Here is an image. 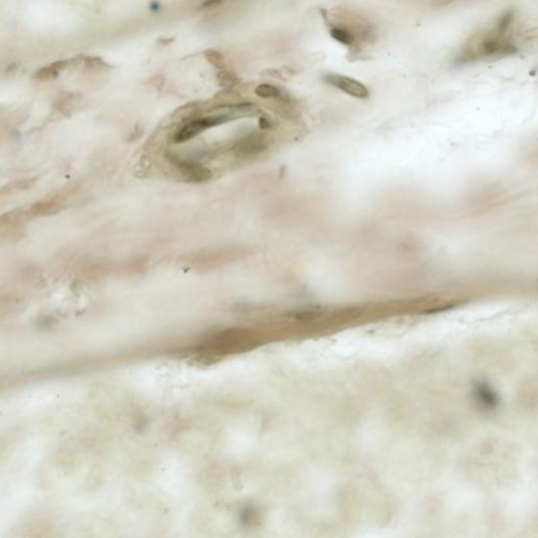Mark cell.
I'll use <instances>...</instances> for the list:
<instances>
[{
    "instance_id": "obj_4",
    "label": "cell",
    "mask_w": 538,
    "mask_h": 538,
    "mask_svg": "<svg viewBox=\"0 0 538 538\" xmlns=\"http://www.w3.org/2000/svg\"><path fill=\"white\" fill-rule=\"evenodd\" d=\"M171 164H174L185 177L187 180L191 182L202 183L210 180L212 177V172L201 164L191 162V161L183 160L178 157H168Z\"/></svg>"
},
{
    "instance_id": "obj_7",
    "label": "cell",
    "mask_w": 538,
    "mask_h": 538,
    "mask_svg": "<svg viewBox=\"0 0 538 538\" xmlns=\"http://www.w3.org/2000/svg\"><path fill=\"white\" fill-rule=\"evenodd\" d=\"M63 209V204L56 201H40L33 204L29 212L31 217H49Z\"/></svg>"
},
{
    "instance_id": "obj_11",
    "label": "cell",
    "mask_w": 538,
    "mask_h": 538,
    "mask_svg": "<svg viewBox=\"0 0 538 538\" xmlns=\"http://www.w3.org/2000/svg\"><path fill=\"white\" fill-rule=\"evenodd\" d=\"M204 55H205L208 63H209L210 65H214V67L220 68V69L224 67L226 58H224L223 55H222L220 52L214 51V49H207V51L204 53Z\"/></svg>"
},
{
    "instance_id": "obj_6",
    "label": "cell",
    "mask_w": 538,
    "mask_h": 538,
    "mask_svg": "<svg viewBox=\"0 0 538 538\" xmlns=\"http://www.w3.org/2000/svg\"><path fill=\"white\" fill-rule=\"evenodd\" d=\"M474 397H475L477 403L486 409H494L500 402L496 391L486 383H480V384L476 385L475 389H474Z\"/></svg>"
},
{
    "instance_id": "obj_3",
    "label": "cell",
    "mask_w": 538,
    "mask_h": 538,
    "mask_svg": "<svg viewBox=\"0 0 538 538\" xmlns=\"http://www.w3.org/2000/svg\"><path fill=\"white\" fill-rule=\"evenodd\" d=\"M323 79L329 86L354 98L367 99L370 95L368 88L362 82L342 74L329 73L323 77Z\"/></svg>"
},
{
    "instance_id": "obj_2",
    "label": "cell",
    "mask_w": 538,
    "mask_h": 538,
    "mask_svg": "<svg viewBox=\"0 0 538 538\" xmlns=\"http://www.w3.org/2000/svg\"><path fill=\"white\" fill-rule=\"evenodd\" d=\"M228 117L226 115H216V116L203 117V118L193 119L189 122L185 123L181 129L176 132L174 136V141L176 143H184L201 134L205 129L218 127L228 122Z\"/></svg>"
},
{
    "instance_id": "obj_8",
    "label": "cell",
    "mask_w": 538,
    "mask_h": 538,
    "mask_svg": "<svg viewBox=\"0 0 538 538\" xmlns=\"http://www.w3.org/2000/svg\"><path fill=\"white\" fill-rule=\"evenodd\" d=\"M30 217L29 210L22 209V208L6 212L3 216H0V230L17 226L18 224L24 223Z\"/></svg>"
},
{
    "instance_id": "obj_9",
    "label": "cell",
    "mask_w": 538,
    "mask_h": 538,
    "mask_svg": "<svg viewBox=\"0 0 538 538\" xmlns=\"http://www.w3.org/2000/svg\"><path fill=\"white\" fill-rule=\"evenodd\" d=\"M35 182H36V179L33 178L14 181V182L8 184L7 187H3L0 193L3 195H7V193H15V191H29L35 184Z\"/></svg>"
},
{
    "instance_id": "obj_13",
    "label": "cell",
    "mask_w": 538,
    "mask_h": 538,
    "mask_svg": "<svg viewBox=\"0 0 538 538\" xmlns=\"http://www.w3.org/2000/svg\"><path fill=\"white\" fill-rule=\"evenodd\" d=\"M222 1H223V0H205V1L202 3L201 7L206 8V9H212V8L218 7Z\"/></svg>"
},
{
    "instance_id": "obj_1",
    "label": "cell",
    "mask_w": 538,
    "mask_h": 538,
    "mask_svg": "<svg viewBox=\"0 0 538 538\" xmlns=\"http://www.w3.org/2000/svg\"><path fill=\"white\" fill-rule=\"evenodd\" d=\"M514 12L508 11L498 18L494 28L472 37L457 56V65H465L480 61H498L514 56L519 52L516 40L509 34Z\"/></svg>"
},
{
    "instance_id": "obj_5",
    "label": "cell",
    "mask_w": 538,
    "mask_h": 538,
    "mask_svg": "<svg viewBox=\"0 0 538 538\" xmlns=\"http://www.w3.org/2000/svg\"><path fill=\"white\" fill-rule=\"evenodd\" d=\"M266 145V140L261 135H248L239 140L235 146V152L239 157L255 156L263 152Z\"/></svg>"
},
{
    "instance_id": "obj_12",
    "label": "cell",
    "mask_w": 538,
    "mask_h": 538,
    "mask_svg": "<svg viewBox=\"0 0 538 538\" xmlns=\"http://www.w3.org/2000/svg\"><path fill=\"white\" fill-rule=\"evenodd\" d=\"M218 81H219V84H221V86H230L236 84L237 77L236 76L228 73V72L222 71L218 74Z\"/></svg>"
},
{
    "instance_id": "obj_15",
    "label": "cell",
    "mask_w": 538,
    "mask_h": 538,
    "mask_svg": "<svg viewBox=\"0 0 538 538\" xmlns=\"http://www.w3.org/2000/svg\"><path fill=\"white\" fill-rule=\"evenodd\" d=\"M158 8H159L158 3H152V7H150V9L158 10Z\"/></svg>"
},
{
    "instance_id": "obj_10",
    "label": "cell",
    "mask_w": 538,
    "mask_h": 538,
    "mask_svg": "<svg viewBox=\"0 0 538 538\" xmlns=\"http://www.w3.org/2000/svg\"><path fill=\"white\" fill-rule=\"evenodd\" d=\"M255 92L260 98L276 99L282 97L281 90L277 86H271V84H260L255 88Z\"/></svg>"
},
{
    "instance_id": "obj_14",
    "label": "cell",
    "mask_w": 538,
    "mask_h": 538,
    "mask_svg": "<svg viewBox=\"0 0 538 538\" xmlns=\"http://www.w3.org/2000/svg\"><path fill=\"white\" fill-rule=\"evenodd\" d=\"M259 123L260 127H261V129H268V127H271V123L268 122V120L266 118L260 119Z\"/></svg>"
}]
</instances>
